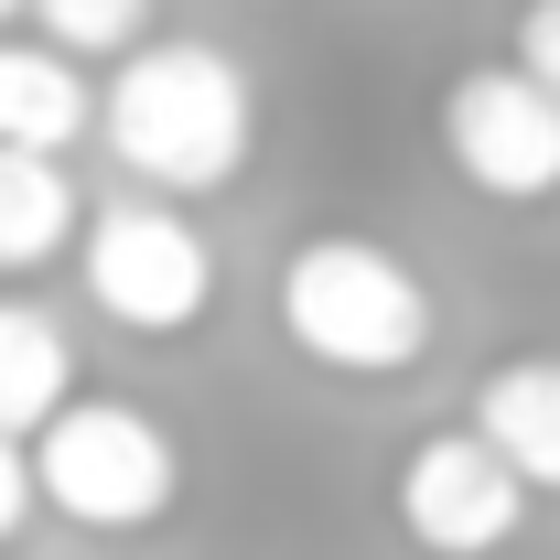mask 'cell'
Segmentation results:
<instances>
[{"mask_svg": "<svg viewBox=\"0 0 560 560\" xmlns=\"http://www.w3.org/2000/svg\"><path fill=\"white\" fill-rule=\"evenodd\" d=\"M442 151L486 206H550L560 195V86L517 66H464L442 86Z\"/></svg>", "mask_w": 560, "mask_h": 560, "instance_id": "obj_6", "label": "cell"}, {"mask_svg": "<svg viewBox=\"0 0 560 560\" xmlns=\"http://www.w3.org/2000/svg\"><path fill=\"white\" fill-rule=\"evenodd\" d=\"M75 399V346L66 324L33 302V291H0V431H44V420Z\"/></svg>", "mask_w": 560, "mask_h": 560, "instance_id": "obj_9", "label": "cell"}, {"mask_svg": "<svg viewBox=\"0 0 560 560\" xmlns=\"http://www.w3.org/2000/svg\"><path fill=\"white\" fill-rule=\"evenodd\" d=\"M0 22H33V0H0Z\"/></svg>", "mask_w": 560, "mask_h": 560, "instance_id": "obj_14", "label": "cell"}, {"mask_svg": "<svg viewBox=\"0 0 560 560\" xmlns=\"http://www.w3.org/2000/svg\"><path fill=\"white\" fill-rule=\"evenodd\" d=\"M86 130H97L86 55L55 44V33H0V140H22V151H75Z\"/></svg>", "mask_w": 560, "mask_h": 560, "instance_id": "obj_7", "label": "cell"}, {"mask_svg": "<svg viewBox=\"0 0 560 560\" xmlns=\"http://www.w3.org/2000/svg\"><path fill=\"white\" fill-rule=\"evenodd\" d=\"M97 140H108V162L130 184L206 206V195H226L248 173V151H259V86L206 33H151L97 86Z\"/></svg>", "mask_w": 560, "mask_h": 560, "instance_id": "obj_1", "label": "cell"}, {"mask_svg": "<svg viewBox=\"0 0 560 560\" xmlns=\"http://www.w3.org/2000/svg\"><path fill=\"white\" fill-rule=\"evenodd\" d=\"M280 335L335 377H410L442 335V313H431V280L388 237L324 226L280 259Z\"/></svg>", "mask_w": 560, "mask_h": 560, "instance_id": "obj_2", "label": "cell"}, {"mask_svg": "<svg viewBox=\"0 0 560 560\" xmlns=\"http://www.w3.org/2000/svg\"><path fill=\"white\" fill-rule=\"evenodd\" d=\"M75 280L119 335H195L215 313V237L184 195H108L75 237Z\"/></svg>", "mask_w": 560, "mask_h": 560, "instance_id": "obj_4", "label": "cell"}, {"mask_svg": "<svg viewBox=\"0 0 560 560\" xmlns=\"http://www.w3.org/2000/svg\"><path fill=\"white\" fill-rule=\"evenodd\" d=\"M528 475L495 453L486 420L464 431H420L410 464H399V539L420 560H495L517 528H528Z\"/></svg>", "mask_w": 560, "mask_h": 560, "instance_id": "obj_5", "label": "cell"}, {"mask_svg": "<svg viewBox=\"0 0 560 560\" xmlns=\"http://www.w3.org/2000/svg\"><path fill=\"white\" fill-rule=\"evenodd\" d=\"M44 506V475H33V442L22 431H0V550L22 539V517Z\"/></svg>", "mask_w": 560, "mask_h": 560, "instance_id": "obj_12", "label": "cell"}, {"mask_svg": "<svg viewBox=\"0 0 560 560\" xmlns=\"http://www.w3.org/2000/svg\"><path fill=\"white\" fill-rule=\"evenodd\" d=\"M33 475H44V517H66L86 539H140L184 506V442L140 399H86L33 431Z\"/></svg>", "mask_w": 560, "mask_h": 560, "instance_id": "obj_3", "label": "cell"}, {"mask_svg": "<svg viewBox=\"0 0 560 560\" xmlns=\"http://www.w3.org/2000/svg\"><path fill=\"white\" fill-rule=\"evenodd\" d=\"M75 237H86V195H75L66 151H22V140H0V280L66 259Z\"/></svg>", "mask_w": 560, "mask_h": 560, "instance_id": "obj_8", "label": "cell"}, {"mask_svg": "<svg viewBox=\"0 0 560 560\" xmlns=\"http://www.w3.org/2000/svg\"><path fill=\"white\" fill-rule=\"evenodd\" d=\"M506 55L539 75V86H560V0H517V44Z\"/></svg>", "mask_w": 560, "mask_h": 560, "instance_id": "obj_13", "label": "cell"}, {"mask_svg": "<svg viewBox=\"0 0 560 560\" xmlns=\"http://www.w3.org/2000/svg\"><path fill=\"white\" fill-rule=\"evenodd\" d=\"M475 420L495 431V453L539 495H560V355H506V366H486Z\"/></svg>", "mask_w": 560, "mask_h": 560, "instance_id": "obj_10", "label": "cell"}, {"mask_svg": "<svg viewBox=\"0 0 560 560\" xmlns=\"http://www.w3.org/2000/svg\"><path fill=\"white\" fill-rule=\"evenodd\" d=\"M33 33L75 44L86 66H119L130 44H151V0H33Z\"/></svg>", "mask_w": 560, "mask_h": 560, "instance_id": "obj_11", "label": "cell"}]
</instances>
